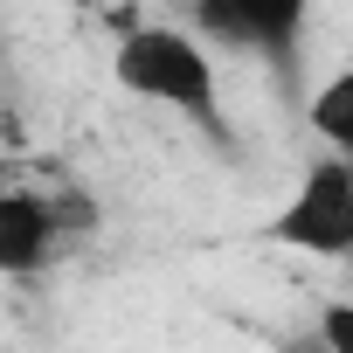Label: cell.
I'll return each mask as SVG.
<instances>
[{
	"mask_svg": "<svg viewBox=\"0 0 353 353\" xmlns=\"http://www.w3.org/2000/svg\"><path fill=\"white\" fill-rule=\"evenodd\" d=\"M111 77L125 97L173 111L181 125H194L201 139L229 145V111H222V70L208 56V42L194 28H173V21H139L118 35L111 49Z\"/></svg>",
	"mask_w": 353,
	"mask_h": 353,
	"instance_id": "obj_1",
	"label": "cell"
},
{
	"mask_svg": "<svg viewBox=\"0 0 353 353\" xmlns=\"http://www.w3.org/2000/svg\"><path fill=\"white\" fill-rule=\"evenodd\" d=\"M263 243L298 250V256L353 263V152H319L298 173V188L263 222Z\"/></svg>",
	"mask_w": 353,
	"mask_h": 353,
	"instance_id": "obj_2",
	"label": "cell"
},
{
	"mask_svg": "<svg viewBox=\"0 0 353 353\" xmlns=\"http://www.w3.org/2000/svg\"><path fill=\"white\" fill-rule=\"evenodd\" d=\"M83 222H90L83 201H63L42 188H8L0 194V277H42Z\"/></svg>",
	"mask_w": 353,
	"mask_h": 353,
	"instance_id": "obj_3",
	"label": "cell"
},
{
	"mask_svg": "<svg viewBox=\"0 0 353 353\" xmlns=\"http://www.w3.org/2000/svg\"><path fill=\"white\" fill-rule=\"evenodd\" d=\"M201 14L222 35H236L243 49H256L284 83H298V49H305L312 0H201Z\"/></svg>",
	"mask_w": 353,
	"mask_h": 353,
	"instance_id": "obj_4",
	"label": "cell"
},
{
	"mask_svg": "<svg viewBox=\"0 0 353 353\" xmlns=\"http://www.w3.org/2000/svg\"><path fill=\"white\" fill-rule=\"evenodd\" d=\"M305 125L325 152H353V70H332L319 90H305Z\"/></svg>",
	"mask_w": 353,
	"mask_h": 353,
	"instance_id": "obj_5",
	"label": "cell"
},
{
	"mask_svg": "<svg viewBox=\"0 0 353 353\" xmlns=\"http://www.w3.org/2000/svg\"><path fill=\"white\" fill-rule=\"evenodd\" d=\"M319 346L325 353H353V298H325L319 305Z\"/></svg>",
	"mask_w": 353,
	"mask_h": 353,
	"instance_id": "obj_6",
	"label": "cell"
},
{
	"mask_svg": "<svg viewBox=\"0 0 353 353\" xmlns=\"http://www.w3.org/2000/svg\"><path fill=\"white\" fill-rule=\"evenodd\" d=\"M8 188H14V181H8V166H0V194H8Z\"/></svg>",
	"mask_w": 353,
	"mask_h": 353,
	"instance_id": "obj_7",
	"label": "cell"
}]
</instances>
